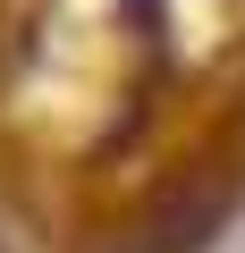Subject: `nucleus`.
I'll use <instances>...</instances> for the list:
<instances>
[{"label": "nucleus", "instance_id": "1", "mask_svg": "<svg viewBox=\"0 0 245 253\" xmlns=\"http://www.w3.org/2000/svg\"><path fill=\"white\" fill-rule=\"evenodd\" d=\"M228 219V194H195V203H169L161 219H152V253H195V245H211V228Z\"/></svg>", "mask_w": 245, "mask_h": 253}]
</instances>
